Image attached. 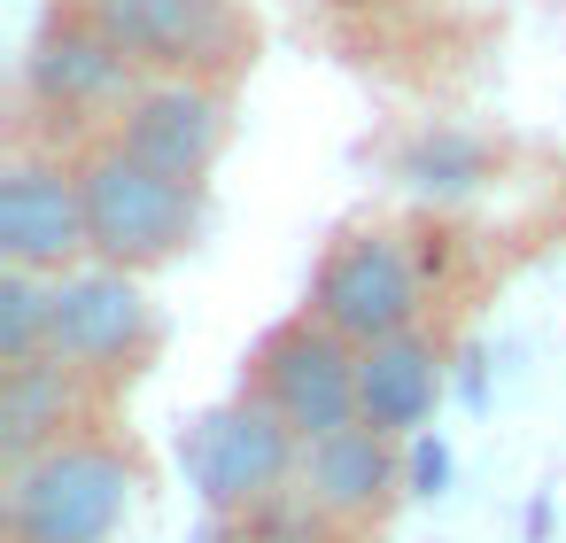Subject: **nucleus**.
Segmentation results:
<instances>
[{
    "mask_svg": "<svg viewBox=\"0 0 566 543\" xmlns=\"http://www.w3.org/2000/svg\"><path fill=\"white\" fill-rule=\"evenodd\" d=\"M442 404V342L434 334H396L357 349V419L380 427L388 442H419Z\"/></svg>",
    "mask_w": 566,
    "mask_h": 543,
    "instance_id": "obj_12",
    "label": "nucleus"
},
{
    "mask_svg": "<svg viewBox=\"0 0 566 543\" xmlns=\"http://www.w3.org/2000/svg\"><path fill=\"white\" fill-rule=\"evenodd\" d=\"M427 311V272L411 257L403 233L388 226H357L326 249L318 280H311V319L326 334H342L349 349H373V342H396L411 334Z\"/></svg>",
    "mask_w": 566,
    "mask_h": 543,
    "instance_id": "obj_4",
    "label": "nucleus"
},
{
    "mask_svg": "<svg viewBox=\"0 0 566 543\" xmlns=\"http://www.w3.org/2000/svg\"><path fill=\"white\" fill-rule=\"evenodd\" d=\"M179 473H187V489L202 497L210 520H256L264 504H280V497L295 489V473H303V435H295L256 388H241V396L210 404L202 419H187V435H179Z\"/></svg>",
    "mask_w": 566,
    "mask_h": 543,
    "instance_id": "obj_2",
    "label": "nucleus"
},
{
    "mask_svg": "<svg viewBox=\"0 0 566 543\" xmlns=\"http://www.w3.org/2000/svg\"><path fill=\"white\" fill-rule=\"evenodd\" d=\"M156 342H164V319L133 272L78 264L48 280V357L71 365L78 380H125L156 357Z\"/></svg>",
    "mask_w": 566,
    "mask_h": 543,
    "instance_id": "obj_5",
    "label": "nucleus"
},
{
    "mask_svg": "<svg viewBox=\"0 0 566 543\" xmlns=\"http://www.w3.org/2000/svg\"><path fill=\"white\" fill-rule=\"evenodd\" d=\"M78 195H86V233H94V264L109 272H156L171 257H187L202 241V187L125 156L117 140H102L78 164Z\"/></svg>",
    "mask_w": 566,
    "mask_h": 543,
    "instance_id": "obj_1",
    "label": "nucleus"
},
{
    "mask_svg": "<svg viewBox=\"0 0 566 543\" xmlns=\"http://www.w3.org/2000/svg\"><path fill=\"white\" fill-rule=\"evenodd\" d=\"M133 458L102 435H71L32 466H9V543H117L133 520Z\"/></svg>",
    "mask_w": 566,
    "mask_h": 543,
    "instance_id": "obj_3",
    "label": "nucleus"
},
{
    "mask_svg": "<svg viewBox=\"0 0 566 543\" xmlns=\"http://www.w3.org/2000/svg\"><path fill=\"white\" fill-rule=\"evenodd\" d=\"M249 388H256L303 442L357 427V349H349L342 334H326L311 311L287 319V326H272V334L256 342Z\"/></svg>",
    "mask_w": 566,
    "mask_h": 543,
    "instance_id": "obj_7",
    "label": "nucleus"
},
{
    "mask_svg": "<svg viewBox=\"0 0 566 543\" xmlns=\"http://www.w3.org/2000/svg\"><path fill=\"white\" fill-rule=\"evenodd\" d=\"M403 473H411V450L357 419V427H342V435L303 442L295 497H303L318 520H334V528H365V520H380V512L396 504Z\"/></svg>",
    "mask_w": 566,
    "mask_h": 543,
    "instance_id": "obj_10",
    "label": "nucleus"
},
{
    "mask_svg": "<svg viewBox=\"0 0 566 543\" xmlns=\"http://www.w3.org/2000/svg\"><path fill=\"white\" fill-rule=\"evenodd\" d=\"M0 257H9V272H40V280H63L94 257L78 171L48 156H17L0 171Z\"/></svg>",
    "mask_w": 566,
    "mask_h": 543,
    "instance_id": "obj_8",
    "label": "nucleus"
},
{
    "mask_svg": "<svg viewBox=\"0 0 566 543\" xmlns=\"http://www.w3.org/2000/svg\"><path fill=\"white\" fill-rule=\"evenodd\" d=\"M24 94L55 117H78V109H125L140 86H133V63L109 48V32L78 9V17H48L32 55H24Z\"/></svg>",
    "mask_w": 566,
    "mask_h": 543,
    "instance_id": "obj_11",
    "label": "nucleus"
},
{
    "mask_svg": "<svg viewBox=\"0 0 566 543\" xmlns=\"http://www.w3.org/2000/svg\"><path fill=\"white\" fill-rule=\"evenodd\" d=\"M86 17L148 79H218L249 55L241 0H86Z\"/></svg>",
    "mask_w": 566,
    "mask_h": 543,
    "instance_id": "obj_6",
    "label": "nucleus"
},
{
    "mask_svg": "<svg viewBox=\"0 0 566 543\" xmlns=\"http://www.w3.org/2000/svg\"><path fill=\"white\" fill-rule=\"evenodd\" d=\"M226 133H233L226 94L210 79H148L117 109V148L156 164V171H171V179H187V187L210 179V164L226 156Z\"/></svg>",
    "mask_w": 566,
    "mask_h": 543,
    "instance_id": "obj_9",
    "label": "nucleus"
},
{
    "mask_svg": "<svg viewBox=\"0 0 566 543\" xmlns=\"http://www.w3.org/2000/svg\"><path fill=\"white\" fill-rule=\"evenodd\" d=\"M48 357V280L40 272H0V365Z\"/></svg>",
    "mask_w": 566,
    "mask_h": 543,
    "instance_id": "obj_14",
    "label": "nucleus"
},
{
    "mask_svg": "<svg viewBox=\"0 0 566 543\" xmlns=\"http://www.w3.org/2000/svg\"><path fill=\"white\" fill-rule=\"evenodd\" d=\"M403 179H411L419 195H465V187L481 179V148H473L465 133H419L411 156H403Z\"/></svg>",
    "mask_w": 566,
    "mask_h": 543,
    "instance_id": "obj_15",
    "label": "nucleus"
},
{
    "mask_svg": "<svg viewBox=\"0 0 566 543\" xmlns=\"http://www.w3.org/2000/svg\"><path fill=\"white\" fill-rule=\"evenodd\" d=\"M78 435V373L55 357L32 365H0V450L9 466H32L40 450Z\"/></svg>",
    "mask_w": 566,
    "mask_h": 543,
    "instance_id": "obj_13",
    "label": "nucleus"
}]
</instances>
